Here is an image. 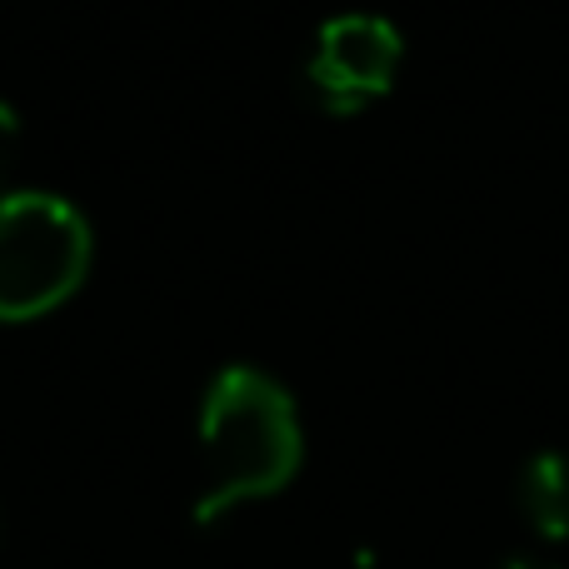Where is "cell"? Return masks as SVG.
I'll use <instances>...</instances> for the list:
<instances>
[{
    "instance_id": "6da1fadb",
    "label": "cell",
    "mask_w": 569,
    "mask_h": 569,
    "mask_svg": "<svg viewBox=\"0 0 569 569\" xmlns=\"http://www.w3.org/2000/svg\"><path fill=\"white\" fill-rule=\"evenodd\" d=\"M200 490L196 525L270 500L295 480L305 460L300 410L276 375L256 365H226L200 395Z\"/></svg>"
},
{
    "instance_id": "5b68a950",
    "label": "cell",
    "mask_w": 569,
    "mask_h": 569,
    "mask_svg": "<svg viewBox=\"0 0 569 569\" xmlns=\"http://www.w3.org/2000/svg\"><path fill=\"white\" fill-rule=\"evenodd\" d=\"M16 156H20V116H16L10 100H0V186H6Z\"/></svg>"
},
{
    "instance_id": "3957f363",
    "label": "cell",
    "mask_w": 569,
    "mask_h": 569,
    "mask_svg": "<svg viewBox=\"0 0 569 569\" xmlns=\"http://www.w3.org/2000/svg\"><path fill=\"white\" fill-rule=\"evenodd\" d=\"M400 30L370 10H345L315 30L305 60V96L330 116H355L395 86L400 70Z\"/></svg>"
},
{
    "instance_id": "7a4b0ae2",
    "label": "cell",
    "mask_w": 569,
    "mask_h": 569,
    "mask_svg": "<svg viewBox=\"0 0 569 569\" xmlns=\"http://www.w3.org/2000/svg\"><path fill=\"white\" fill-rule=\"evenodd\" d=\"M90 220L56 190L0 196V325H26L66 305L86 284Z\"/></svg>"
},
{
    "instance_id": "277c9868",
    "label": "cell",
    "mask_w": 569,
    "mask_h": 569,
    "mask_svg": "<svg viewBox=\"0 0 569 569\" xmlns=\"http://www.w3.org/2000/svg\"><path fill=\"white\" fill-rule=\"evenodd\" d=\"M520 510L545 540H565L569 535V455L540 450L520 470Z\"/></svg>"
},
{
    "instance_id": "8992f818",
    "label": "cell",
    "mask_w": 569,
    "mask_h": 569,
    "mask_svg": "<svg viewBox=\"0 0 569 569\" xmlns=\"http://www.w3.org/2000/svg\"><path fill=\"white\" fill-rule=\"evenodd\" d=\"M505 569H550V565H535V560H510Z\"/></svg>"
}]
</instances>
